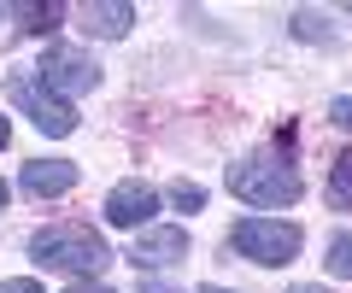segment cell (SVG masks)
Segmentation results:
<instances>
[{
	"mask_svg": "<svg viewBox=\"0 0 352 293\" xmlns=\"http://www.w3.org/2000/svg\"><path fill=\"white\" fill-rule=\"evenodd\" d=\"M288 141L282 135L276 147H258V153H247L241 165H229V194L247 205H258V211H282V205H294L305 194V176L300 165L288 159Z\"/></svg>",
	"mask_w": 352,
	"mask_h": 293,
	"instance_id": "cell-1",
	"label": "cell"
},
{
	"mask_svg": "<svg viewBox=\"0 0 352 293\" xmlns=\"http://www.w3.org/2000/svg\"><path fill=\"white\" fill-rule=\"evenodd\" d=\"M30 258H36L41 270H65V276H100L106 270V241L100 229H88V223H47V229L30 235Z\"/></svg>",
	"mask_w": 352,
	"mask_h": 293,
	"instance_id": "cell-2",
	"label": "cell"
},
{
	"mask_svg": "<svg viewBox=\"0 0 352 293\" xmlns=\"http://www.w3.org/2000/svg\"><path fill=\"white\" fill-rule=\"evenodd\" d=\"M300 223H282V217H247V223H235L229 229V246H235L241 258H252V264L276 270V264H294L300 258Z\"/></svg>",
	"mask_w": 352,
	"mask_h": 293,
	"instance_id": "cell-3",
	"label": "cell"
},
{
	"mask_svg": "<svg viewBox=\"0 0 352 293\" xmlns=\"http://www.w3.org/2000/svg\"><path fill=\"white\" fill-rule=\"evenodd\" d=\"M36 82L53 94V100L71 106V94H88L94 82H100V65L88 59L82 47H65V41H53V47L41 53V65H36Z\"/></svg>",
	"mask_w": 352,
	"mask_h": 293,
	"instance_id": "cell-4",
	"label": "cell"
},
{
	"mask_svg": "<svg viewBox=\"0 0 352 293\" xmlns=\"http://www.w3.org/2000/svg\"><path fill=\"white\" fill-rule=\"evenodd\" d=\"M6 94H12V106L41 129V135H71V129H76V112L65 100H53L30 71H6Z\"/></svg>",
	"mask_w": 352,
	"mask_h": 293,
	"instance_id": "cell-5",
	"label": "cell"
},
{
	"mask_svg": "<svg viewBox=\"0 0 352 293\" xmlns=\"http://www.w3.org/2000/svg\"><path fill=\"white\" fill-rule=\"evenodd\" d=\"M159 205H164V194L153 188V182H118V188L106 194V223H112V229H141Z\"/></svg>",
	"mask_w": 352,
	"mask_h": 293,
	"instance_id": "cell-6",
	"label": "cell"
},
{
	"mask_svg": "<svg viewBox=\"0 0 352 293\" xmlns=\"http://www.w3.org/2000/svg\"><path fill=\"white\" fill-rule=\"evenodd\" d=\"M188 258V229H176V223H159V229H147L135 246H129V264L153 270V264H182Z\"/></svg>",
	"mask_w": 352,
	"mask_h": 293,
	"instance_id": "cell-7",
	"label": "cell"
},
{
	"mask_svg": "<svg viewBox=\"0 0 352 293\" xmlns=\"http://www.w3.org/2000/svg\"><path fill=\"white\" fill-rule=\"evenodd\" d=\"M18 188H24L30 200H59V194L76 188V165L71 159H30L24 176H18Z\"/></svg>",
	"mask_w": 352,
	"mask_h": 293,
	"instance_id": "cell-8",
	"label": "cell"
},
{
	"mask_svg": "<svg viewBox=\"0 0 352 293\" xmlns=\"http://www.w3.org/2000/svg\"><path fill=\"white\" fill-rule=\"evenodd\" d=\"M76 18H82V30L88 36H129V24H135V6H124V0H112V6H100V0H94V6H76Z\"/></svg>",
	"mask_w": 352,
	"mask_h": 293,
	"instance_id": "cell-9",
	"label": "cell"
},
{
	"mask_svg": "<svg viewBox=\"0 0 352 293\" xmlns=\"http://www.w3.org/2000/svg\"><path fill=\"white\" fill-rule=\"evenodd\" d=\"M329 205L335 211H352V153H340L335 170H329Z\"/></svg>",
	"mask_w": 352,
	"mask_h": 293,
	"instance_id": "cell-10",
	"label": "cell"
},
{
	"mask_svg": "<svg viewBox=\"0 0 352 293\" xmlns=\"http://www.w3.org/2000/svg\"><path fill=\"white\" fill-rule=\"evenodd\" d=\"M164 200H170L176 211H206V188H200V182H170Z\"/></svg>",
	"mask_w": 352,
	"mask_h": 293,
	"instance_id": "cell-11",
	"label": "cell"
},
{
	"mask_svg": "<svg viewBox=\"0 0 352 293\" xmlns=\"http://www.w3.org/2000/svg\"><path fill=\"white\" fill-rule=\"evenodd\" d=\"M329 276H340V281H352V235H335V241H329Z\"/></svg>",
	"mask_w": 352,
	"mask_h": 293,
	"instance_id": "cell-12",
	"label": "cell"
},
{
	"mask_svg": "<svg viewBox=\"0 0 352 293\" xmlns=\"http://www.w3.org/2000/svg\"><path fill=\"white\" fill-rule=\"evenodd\" d=\"M12 18H24V30H53L65 18V6H18Z\"/></svg>",
	"mask_w": 352,
	"mask_h": 293,
	"instance_id": "cell-13",
	"label": "cell"
},
{
	"mask_svg": "<svg viewBox=\"0 0 352 293\" xmlns=\"http://www.w3.org/2000/svg\"><path fill=\"white\" fill-rule=\"evenodd\" d=\"M329 117H335V129H346V135H352V100H335V106H329Z\"/></svg>",
	"mask_w": 352,
	"mask_h": 293,
	"instance_id": "cell-14",
	"label": "cell"
},
{
	"mask_svg": "<svg viewBox=\"0 0 352 293\" xmlns=\"http://www.w3.org/2000/svg\"><path fill=\"white\" fill-rule=\"evenodd\" d=\"M0 293H47L41 281H30V276H18V281H0Z\"/></svg>",
	"mask_w": 352,
	"mask_h": 293,
	"instance_id": "cell-15",
	"label": "cell"
},
{
	"mask_svg": "<svg viewBox=\"0 0 352 293\" xmlns=\"http://www.w3.org/2000/svg\"><path fill=\"white\" fill-rule=\"evenodd\" d=\"M141 293H182L176 281H164V276H141Z\"/></svg>",
	"mask_w": 352,
	"mask_h": 293,
	"instance_id": "cell-16",
	"label": "cell"
},
{
	"mask_svg": "<svg viewBox=\"0 0 352 293\" xmlns=\"http://www.w3.org/2000/svg\"><path fill=\"white\" fill-rule=\"evenodd\" d=\"M65 293H112V288H106V281H71Z\"/></svg>",
	"mask_w": 352,
	"mask_h": 293,
	"instance_id": "cell-17",
	"label": "cell"
},
{
	"mask_svg": "<svg viewBox=\"0 0 352 293\" xmlns=\"http://www.w3.org/2000/svg\"><path fill=\"white\" fill-rule=\"evenodd\" d=\"M6 141H12V124H6V117H0V147H6Z\"/></svg>",
	"mask_w": 352,
	"mask_h": 293,
	"instance_id": "cell-18",
	"label": "cell"
},
{
	"mask_svg": "<svg viewBox=\"0 0 352 293\" xmlns=\"http://www.w3.org/2000/svg\"><path fill=\"white\" fill-rule=\"evenodd\" d=\"M294 293H329V288H317V281H305V288H294Z\"/></svg>",
	"mask_w": 352,
	"mask_h": 293,
	"instance_id": "cell-19",
	"label": "cell"
},
{
	"mask_svg": "<svg viewBox=\"0 0 352 293\" xmlns=\"http://www.w3.org/2000/svg\"><path fill=\"white\" fill-rule=\"evenodd\" d=\"M6 200H12V188H6V182H0V211H6Z\"/></svg>",
	"mask_w": 352,
	"mask_h": 293,
	"instance_id": "cell-20",
	"label": "cell"
},
{
	"mask_svg": "<svg viewBox=\"0 0 352 293\" xmlns=\"http://www.w3.org/2000/svg\"><path fill=\"white\" fill-rule=\"evenodd\" d=\"M200 293H229V288H200Z\"/></svg>",
	"mask_w": 352,
	"mask_h": 293,
	"instance_id": "cell-21",
	"label": "cell"
}]
</instances>
